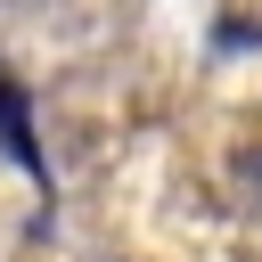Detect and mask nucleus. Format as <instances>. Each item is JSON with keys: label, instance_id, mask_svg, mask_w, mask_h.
Masks as SVG:
<instances>
[{"label": "nucleus", "instance_id": "1", "mask_svg": "<svg viewBox=\"0 0 262 262\" xmlns=\"http://www.w3.org/2000/svg\"><path fill=\"white\" fill-rule=\"evenodd\" d=\"M0 147H8L25 172H41V180H49V156L33 147V123H25V82H0Z\"/></svg>", "mask_w": 262, "mask_h": 262}]
</instances>
